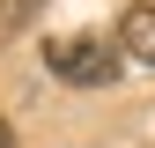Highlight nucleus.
<instances>
[{
    "mask_svg": "<svg viewBox=\"0 0 155 148\" xmlns=\"http://www.w3.org/2000/svg\"><path fill=\"white\" fill-rule=\"evenodd\" d=\"M45 59H52V74L74 82V89H104V82H118L126 52L104 45V37H59V45H45Z\"/></svg>",
    "mask_w": 155,
    "mask_h": 148,
    "instance_id": "nucleus-1",
    "label": "nucleus"
},
{
    "mask_svg": "<svg viewBox=\"0 0 155 148\" xmlns=\"http://www.w3.org/2000/svg\"><path fill=\"white\" fill-rule=\"evenodd\" d=\"M37 8H45V0H0V30H22Z\"/></svg>",
    "mask_w": 155,
    "mask_h": 148,
    "instance_id": "nucleus-2",
    "label": "nucleus"
},
{
    "mask_svg": "<svg viewBox=\"0 0 155 148\" xmlns=\"http://www.w3.org/2000/svg\"><path fill=\"white\" fill-rule=\"evenodd\" d=\"M0 148H15V126H8V119H0Z\"/></svg>",
    "mask_w": 155,
    "mask_h": 148,
    "instance_id": "nucleus-3",
    "label": "nucleus"
}]
</instances>
